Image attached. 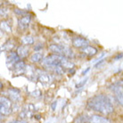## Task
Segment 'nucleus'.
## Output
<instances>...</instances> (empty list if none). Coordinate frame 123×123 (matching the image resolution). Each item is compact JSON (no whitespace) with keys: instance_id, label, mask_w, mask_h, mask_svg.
I'll return each mask as SVG.
<instances>
[{"instance_id":"obj_24","label":"nucleus","mask_w":123,"mask_h":123,"mask_svg":"<svg viewBox=\"0 0 123 123\" xmlns=\"http://www.w3.org/2000/svg\"><path fill=\"white\" fill-rule=\"evenodd\" d=\"M14 123H27V121L26 120H14Z\"/></svg>"},{"instance_id":"obj_12","label":"nucleus","mask_w":123,"mask_h":123,"mask_svg":"<svg viewBox=\"0 0 123 123\" xmlns=\"http://www.w3.org/2000/svg\"><path fill=\"white\" fill-rule=\"evenodd\" d=\"M37 79L38 81H40L43 84L50 83L52 81V76L49 73H45V72H38L37 75Z\"/></svg>"},{"instance_id":"obj_16","label":"nucleus","mask_w":123,"mask_h":123,"mask_svg":"<svg viewBox=\"0 0 123 123\" xmlns=\"http://www.w3.org/2000/svg\"><path fill=\"white\" fill-rule=\"evenodd\" d=\"M44 59V54L41 51H37V52L33 53L32 55L30 57V60H31V62L33 63H37L41 62Z\"/></svg>"},{"instance_id":"obj_10","label":"nucleus","mask_w":123,"mask_h":123,"mask_svg":"<svg viewBox=\"0 0 123 123\" xmlns=\"http://www.w3.org/2000/svg\"><path fill=\"white\" fill-rule=\"evenodd\" d=\"M89 123H111V120L108 118L101 115H92L88 118Z\"/></svg>"},{"instance_id":"obj_20","label":"nucleus","mask_w":123,"mask_h":123,"mask_svg":"<svg viewBox=\"0 0 123 123\" xmlns=\"http://www.w3.org/2000/svg\"><path fill=\"white\" fill-rule=\"evenodd\" d=\"M88 122V118L86 116H79L78 118L75 119L74 123H86Z\"/></svg>"},{"instance_id":"obj_17","label":"nucleus","mask_w":123,"mask_h":123,"mask_svg":"<svg viewBox=\"0 0 123 123\" xmlns=\"http://www.w3.org/2000/svg\"><path fill=\"white\" fill-rule=\"evenodd\" d=\"M24 73H27L29 78L31 79V80H32L33 78H35V76H37V73H36V70H35L32 66H26Z\"/></svg>"},{"instance_id":"obj_13","label":"nucleus","mask_w":123,"mask_h":123,"mask_svg":"<svg viewBox=\"0 0 123 123\" xmlns=\"http://www.w3.org/2000/svg\"><path fill=\"white\" fill-rule=\"evenodd\" d=\"M80 51H81V53H83L84 55H86L87 56H94L98 53V50L96 49L95 46H85L83 48H81Z\"/></svg>"},{"instance_id":"obj_28","label":"nucleus","mask_w":123,"mask_h":123,"mask_svg":"<svg viewBox=\"0 0 123 123\" xmlns=\"http://www.w3.org/2000/svg\"><path fill=\"white\" fill-rule=\"evenodd\" d=\"M8 123H14V120H12V121H10V122H8Z\"/></svg>"},{"instance_id":"obj_14","label":"nucleus","mask_w":123,"mask_h":123,"mask_svg":"<svg viewBox=\"0 0 123 123\" xmlns=\"http://www.w3.org/2000/svg\"><path fill=\"white\" fill-rule=\"evenodd\" d=\"M25 68H26V65H25L24 62H23V61H19L18 62H16L15 64L13 65L12 69H13L14 73L17 74V75H20V74L24 73Z\"/></svg>"},{"instance_id":"obj_6","label":"nucleus","mask_w":123,"mask_h":123,"mask_svg":"<svg viewBox=\"0 0 123 123\" xmlns=\"http://www.w3.org/2000/svg\"><path fill=\"white\" fill-rule=\"evenodd\" d=\"M35 112V107H34L33 105H25L23 109L22 110L21 113H20V116L22 119H25V118H30L31 117L33 113Z\"/></svg>"},{"instance_id":"obj_1","label":"nucleus","mask_w":123,"mask_h":123,"mask_svg":"<svg viewBox=\"0 0 123 123\" xmlns=\"http://www.w3.org/2000/svg\"><path fill=\"white\" fill-rule=\"evenodd\" d=\"M87 107L95 111L108 115L113 112L114 108L107 95L100 94L93 96L87 101Z\"/></svg>"},{"instance_id":"obj_25","label":"nucleus","mask_w":123,"mask_h":123,"mask_svg":"<svg viewBox=\"0 0 123 123\" xmlns=\"http://www.w3.org/2000/svg\"><path fill=\"white\" fill-rule=\"evenodd\" d=\"M89 70H90V68H87L86 71H84L83 72H82V75H83V76H85V75H86V74L87 73V71H89Z\"/></svg>"},{"instance_id":"obj_9","label":"nucleus","mask_w":123,"mask_h":123,"mask_svg":"<svg viewBox=\"0 0 123 123\" xmlns=\"http://www.w3.org/2000/svg\"><path fill=\"white\" fill-rule=\"evenodd\" d=\"M31 21V17L30 15H24L22 16L18 20V27L21 30H26L30 26Z\"/></svg>"},{"instance_id":"obj_7","label":"nucleus","mask_w":123,"mask_h":123,"mask_svg":"<svg viewBox=\"0 0 123 123\" xmlns=\"http://www.w3.org/2000/svg\"><path fill=\"white\" fill-rule=\"evenodd\" d=\"M72 46L76 48H83L85 46H88V40L81 37H74L72 39Z\"/></svg>"},{"instance_id":"obj_21","label":"nucleus","mask_w":123,"mask_h":123,"mask_svg":"<svg viewBox=\"0 0 123 123\" xmlns=\"http://www.w3.org/2000/svg\"><path fill=\"white\" fill-rule=\"evenodd\" d=\"M87 80H88V79H87V78H86V80H82V81H81V82H80V83L77 84V85H76V88H80V87H82V86H83L84 85H85V84L86 83V81H87Z\"/></svg>"},{"instance_id":"obj_18","label":"nucleus","mask_w":123,"mask_h":123,"mask_svg":"<svg viewBox=\"0 0 123 123\" xmlns=\"http://www.w3.org/2000/svg\"><path fill=\"white\" fill-rule=\"evenodd\" d=\"M22 42L24 44L25 46H30L34 43V38L31 36H25L22 38Z\"/></svg>"},{"instance_id":"obj_15","label":"nucleus","mask_w":123,"mask_h":123,"mask_svg":"<svg viewBox=\"0 0 123 123\" xmlns=\"http://www.w3.org/2000/svg\"><path fill=\"white\" fill-rule=\"evenodd\" d=\"M29 53H30V49H29L28 46H20V47H18L16 54H17V55L19 56L20 59H23V58H26L29 55Z\"/></svg>"},{"instance_id":"obj_2","label":"nucleus","mask_w":123,"mask_h":123,"mask_svg":"<svg viewBox=\"0 0 123 123\" xmlns=\"http://www.w3.org/2000/svg\"><path fill=\"white\" fill-rule=\"evenodd\" d=\"M42 65L44 67L49 66H61L64 71H71L74 69V63L68 58L57 55H49L42 60Z\"/></svg>"},{"instance_id":"obj_5","label":"nucleus","mask_w":123,"mask_h":123,"mask_svg":"<svg viewBox=\"0 0 123 123\" xmlns=\"http://www.w3.org/2000/svg\"><path fill=\"white\" fill-rule=\"evenodd\" d=\"M111 91L114 93L118 103L120 105H123V93H122V81H119L111 86Z\"/></svg>"},{"instance_id":"obj_8","label":"nucleus","mask_w":123,"mask_h":123,"mask_svg":"<svg viewBox=\"0 0 123 123\" xmlns=\"http://www.w3.org/2000/svg\"><path fill=\"white\" fill-rule=\"evenodd\" d=\"M19 61H20V58L17 55V54L15 52H10L6 58V64L9 68L13 67V65L15 64L16 62H18Z\"/></svg>"},{"instance_id":"obj_3","label":"nucleus","mask_w":123,"mask_h":123,"mask_svg":"<svg viewBox=\"0 0 123 123\" xmlns=\"http://www.w3.org/2000/svg\"><path fill=\"white\" fill-rule=\"evenodd\" d=\"M49 50L54 55H61L66 58H71L73 57V52L72 50L70 49L69 47L62 45H59V44H52L49 46Z\"/></svg>"},{"instance_id":"obj_11","label":"nucleus","mask_w":123,"mask_h":123,"mask_svg":"<svg viewBox=\"0 0 123 123\" xmlns=\"http://www.w3.org/2000/svg\"><path fill=\"white\" fill-rule=\"evenodd\" d=\"M7 95L12 101L17 102L21 99V92L16 88H9L7 90Z\"/></svg>"},{"instance_id":"obj_26","label":"nucleus","mask_w":123,"mask_h":123,"mask_svg":"<svg viewBox=\"0 0 123 123\" xmlns=\"http://www.w3.org/2000/svg\"><path fill=\"white\" fill-rule=\"evenodd\" d=\"M3 83H2V82H1V81H0V89H2V88H3Z\"/></svg>"},{"instance_id":"obj_30","label":"nucleus","mask_w":123,"mask_h":123,"mask_svg":"<svg viewBox=\"0 0 123 123\" xmlns=\"http://www.w3.org/2000/svg\"><path fill=\"white\" fill-rule=\"evenodd\" d=\"M0 123H1V122H0Z\"/></svg>"},{"instance_id":"obj_27","label":"nucleus","mask_w":123,"mask_h":123,"mask_svg":"<svg viewBox=\"0 0 123 123\" xmlns=\"http://www.w3.org/2000/svg\"><path fill=\"white\" fill-rule=\"evenodd\" d=\"M3 115H1V114H0V120H2V119H3Z\"/></svg>"},{"instance_id":"obj_22","label":"nucleus","mask_w":123,"mask_h":123,"mask_svg":"<svg viewBox=\"0 0 123 123\" xmlns=\"http://www.w3.org/2000/svg\"><path fill=\"white\" fill-rule=\"evenodd\" d=\"M7 9H5V8H0V16H5L6 15L7 13Z\"/></svg>"},{"instance_id":"obj_29","label":"nucleus","mask_w":123,"mask_h":123,"mask_svg":"<svg viewBox=\"0 0 123 123\" xmlns=\"http://www.w3.org/2000/svg\"><path fill=\"white\" fill-rule=\"evenodd\" d=\"M2 6V2H0V6Z\"/></svg>"},{"instance_id":"obj_19","label":"nucleus","mask_w":123,"mask_h":123,"mask_svg":"<svg viewBox=\"0 0 123 123\" xmlns=\"http://www.w3.org/2000/svg\"><path fill=\"white\" fill-rule=\"evenodd\" d=\"M0 29L3 30L4 31H7V32H10V31H12L11 26H10L6 22H2L0 23Z\"/></svg>"},{"instance_id":"obj_4","label":"nucleus","mask_w":123,"mask_h":123,"mask_svg":"<svg viewBox=\"0 0 123 123\" xmlns=\"http://www.w3.org/2000/svg\"><path fill=\"white\" fill-rule=\"evenodd\" d=\"M12 111V104L11 100L5 96H0V114L3 116L10 115Z\"/></svg>"},{"instance_id":"obj_23","label":"nucleus","mask_w":123,"mask_h":123,"mask_svg":"<svg viewBox=\"0 0 123 123\" xmlns=\"http://www.w3.org/2000/svg\"><path fill=\"white\" fill-rule=\"evenodd\" d=\"M56 105H57V103H56V102H54V103H53V105H52V109H53V111H55V110Z\"/></svg>"}]
</instances>
